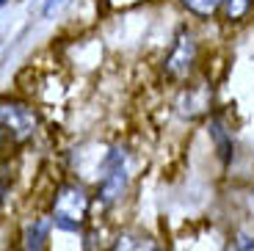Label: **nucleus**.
<instances>
[{"label": "nucleus", "mask_w": 254, "mask_h": 251, "mask_svg": "<svg viewBox=\"0 0 254 251\" xmlns=\"http://www.w3.org/2000/svg\"><path fill=\"white\" fill-rule=\"evenodd\" d=\"M6 3H8V0H0V6H6Z\"/></svg>", "instance_id": "obj_14"}, {"label": "nucleus", "mask_w": 254, "mask_h": 251, "mask_svg": "<svg viewBox=\"0 0 254 251\" xmlns=\"http://www.w3.org/2000/svg\"><path fill=\"white\" fill-rule=\"evenodd\" d=\"M224 251H254V229H249V226H238L235 232L229 235Z\"/></svg>", "instance_id": "obj_10"}, {"label": "nucleus", "mask_w": 254, "mask_h": 251, "mask_svg": "<svg viewBox=\"0 0 254 251\" xmlns=\"http://www.w3.org/2000/svg\"><path fill=\"white\" fill-rule=\"evenodd\" d=\"M105 251H166L163 240L149 229L141 226H127L122 232H116V238L108 243Z\"/></svg>", "instance_id": "obj_5"}, {"label": "nucleus", "mask_w": 254, "mask_h": 251, "mask_svg": "<svg viewBox=\"0 0 254 251\" xmlns=\"http://www.w3.org/2000/svg\"><path fill=\"white\" fill-rule=\"evenodd\" d=\"M180 3L190 17L196 19H213L224 8V0H180Z\"/></svg>", "instance_id": "obj_8"}, {"label": "nucleus", "mask_w": 254, "mask_h": 251, "mask_svg": "<svg viewBox=\"0 0 254 251\" xmlns=\"http://www.w3.org/2000/svg\"><path fill=\"white\" fill-rule=\"evenodd\" d=\"M252 11H254V0H224L221 17L232 25V22H243V19H249Z\"/></svg>", "instance_id": "obj_9"}, {"label": "nucleus", "mask_w": 254, "mask_h": 251, "mask_svg": "<svg viewBox=\"0 0 254 251\" xmlns=\"http://www.w3.org/2000/svg\"><path fill=\"white\" fill-rule=\"evenodd\" d=\"M11 149H14V146L8 144V138H6V135H3V132H0V160H3V157H6V155H8V152H11Z\"/></svg>", "instance_id": "obj_11"}, {"label": "nucleus", "mask_w": 254, "mask_h": 251, "mask_svg": "<svg viewBox=\"0 0 254 251\" xmlns=\"http://www.w3.org/2000/svg\"><path fill=\"white\" fill-rule=\"evenodd\" d=\"M127 188H130V157H127L125 146L116 144L102 155L100 180L94 188V204L108 213L127 196Z\"/></svg>", "instance_id": "obj_2"}, {"label": "nucleus", "mask_w": 254, "mask_h": 251, "mask_svg": "<svg viewBox=\"0 0 254 251\" xmlns=\"http://www.w3.org/2000/svg\"><path fill=\"white\" fill-rule=\"evenodd\" d=\"M207 135H210V144L216 149L218 160H221L224 166H229L232 157H235V135L229 130L227 119H224V116H213V119L207 122Z\"/></svg>", "instance_id": "obj_6"}, {"label": "nucleus", "mask_w": 254, "mask_h": 251, "mask_svg": "<svg viewBox=\"0 0 254 251\" xmlns=\"http://www.w3.org/2000/svg\"><path fill=\"white\" fill-rule=\"evenodd\" d=\"M61 3H64V0H45V6H42V14H45V17H47V14H53V8L61 6Z\"/></svg>", "instance_id": "obj_13"}, {"label": "nucleus", "mask_w": 254, "mask_h": 251, "mask_svg": "<svg viewBox=\"0 0 254 251\" xmlns=\"http://www.w3.org/2000/svg\"><path fill=\"white\" fill-rule=\"evenodd\" d=\"M6 196H8V180L6 177H0V207L6 204Z\"/></svg>", "instance_id": "obj_12"}, {"label": "nucleus", "mask_w": 254, "mask_h": 251, "mask_svg": "<svg viewBox=\"0 0 254 251\" xmlns=\"http://www.w3.org/2000/svg\"><path fill=\"white\" fill-rule=\"evenodd\" d=\"M39 130V113L31 102L19 100V97H0V132L8 138L14 149L25 146L33 141Z\"/></svg>", "instance_id": "obj_4"}, {"label": "nucleus", "mask_w": 254, "mask_h": 251, "mask_svg": "<svg viewBox=\"0 0 254 251\" xmlns=\"http://www.w3.org/2000/svg\"><path fill=\"white\" fill-rule=\"evenodd\" d=\"M50 215H36L22 229V251H47L50 249Z\"/></svg>", "instance_id": "obj_7"}, {"label": "nucleus", "mask_w": 254, "mask_h": 251, "mask_svg": "<svg viewBox=\"0 0 254 251\" xmlns=\"http://www.w3.org/2000/svg\"><path fill=\"white\" fill-rule=\"evenodd\" d=\"M196 66H199V39L188 25H183L174 33L160 69H163V77L169 83H188L196 72Z\"/></svg>", "instance_id": "obj_3"}, {"label": "nucleus", "mask_w": 254, "mask_h": 251, "mask_svg": "<svg viewBox=\"0 0 254 251\" xmlns=\"http://www.w3.org/2000/svg\"><path fill=\"white\" fill-rule=\"evenodd\" d=\"M91 210H94V193L83 182L64 180L53 190L47 215L58 232L83 235L91 224Z\"/></svg>", "instance_id": "obj_1"}]
</instances>
